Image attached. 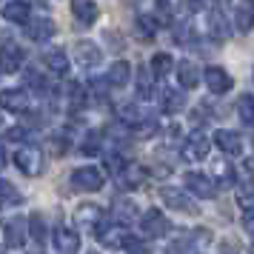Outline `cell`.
Instances as JSON below:
<instances>
[{
	"instance_id": "obj_1",
	"label": "cell",
	"mask_w": 254,
	"mask_h": 254,
	"mask_svg": "<svg viewBox=\"0 0 254 254\" xmlns=\"http://www.w3.org/2000/svg\"><path fill=\"white\" fill-rule=\"evenodd\" d=\"M208 151H211V140H208L203 131H191V134L183 140L180 154H183V160H189V163H200V160L208 157Z\"/></svg>"
},
{
	"instance_id": "obj_2",
	"label": "cell",
	"mask_w": 254,
	"mask_h": 254,
	"mask_svg": "<svg viewBox=\"0 0 254 254\" xmlns=\"http://www.w3.org/2000/svg\"><path fill=\"white\" fill-rule=\"evenodd\" d=\"M14 166L26 174V177H37L43 172V151L37 146H20V151L14 154Z\"/></svg>"
},
{
	"instance_id": "obj_3",
	"label": "cell",
	"mask_w": 254,
	"mask_h": 254,
	"mask_svg": "<svg viewBox=\"0 0 254 254\" xmlns=\"http://www.w3.org/2000/svg\"><path fill=\"white\" fill-rule=\"evenodd\" d=\"M71 186L77 191H100L103 189V172L94 166H80L71 172Z\"/></svg>"
},
{
	"instance_id": "obj_4",
	"label": "cell",
	"mask_w": 254,
	"mask_h": 254,
	"mask_svg": "<svg viewBox=\"0 0 254 254\" xmlns=\"http://www.w3.org/2000/svg\"><path fill=\"white\" fill-rule=\"evenodd\" d=\"M160 200H163V203H166L169 208H174V211L197 214V203H194V200H191L189 194H186V191L174 189V186H163V189H160Z\"/></svg>"
},
{
	"instance_id": "obj_5",
	"label": "cell",
	"mask_w": 254,
	"mask_h": 254,
	"mask_svg": "<svg viewBox=\"0 0 254 254\" xmlns=\"http://www.w3.org/2000/svg\"><path fill=\"white\" fill-rule=\"evenodd\" d=\"M186 189L191 191V194L203 197V200H214L217 197V186H214V180L211 177H206V174H197V172H189L183 177Z\"/></svg>"
},
{
	"instance_id": "obj_6",
	"label": "cell",
	"mask_w": 254,
	"mask_h": 254,
	"mask_svg": "<svg viewBox=\"0 0 254 254\" xmlns=\"http://www.w3.org/2000/svg\"><path fill=\"white\" fill-rule=\"evenodd\" d=\"M140 229H143L146 237H166V231L172 229V226H169L166 214H160L157 208H149V211L140 217Z\"/></svg>"
},
{
	"instance_id": "obj_7",
	"label": "cell",
	"mask_w": 254,
	"mask_h": 254,
	"mask_svg": "<svg viewBox=\"0 0 254 254\" xmlns=\"http://www.w3.org/2000/svg\"><path fill=\"white\" fill-rule=\"evenodd\" d=\"M23 60H26V52L17 43H3L0 46V71L3 74H14L23 66Z\"/></svg>"
},
{
	"instance_id": "obj_8",
	"label": "cell",
	"mask_w": 254,
	"mask_h": 254,
	"mask_svg": "<svg viewBox=\"0 0 254 254\" xmlns=\"http://www.w3.org/2000/svg\"><path fill=\"white\" fill-rule=\"evenodd\" d=\"M52 243H55L58 254H77L80 252V237H77V231H71L69 226H58Z\"/></svg>"
},
{
	"instance_id": "obj_9",
	"label": "cell",
	"mask_w": 254,
	"mask_h": 254,
	"mask_svg": "<svg viewBox=\"0 0 254 254\" xmlns=\"http://www.w3.org/2000/svg\"><path fill=\"white\" fill-rule=\"evenodd\" d=\"M203 80H206V89L211 94H226L231 89V77L226 69H220V66H208L206 71H203Z\"/></svg>"
},
{
	"instance_id": "obj_10",
	"label": "cell",
	"mask_w": 254,
	"mask_h": 254,
	"mask_svg": "<svg viewBox=\"0 0 254 254\" xmlns=\"http://www.w3.org/2000/svg\"><path fill=\"white\" fill-rule=\"evenodd\" d=\"M74 60H77V66L83 69H94L103 55H100V46H94L92 40H80V43H74Z\"/></svg>"
},
{
	"instance_id": "obj_11",
	"label": "cell",
	"mask_w": 254,
	"mask_h": 254,
	"mask_svg": "<svg viewBox=\"0 0 254 254\" xmlns=\"http://www.w3.org/2000/svg\"><path fill=\"white\" fill-rule=\"evenodd\" d=\"M214 146H217L220 151L231 154V157L243 154V137L237 131H229V128H217V131H214Z\"/></svg>"
},
{
	"instance_id": "obj_12",
	"label": "cell",
	"mask_w": 254,
	"mask_h": 254,
	"mask_svg": "<svg viewBox=\"0 0 254 254\" xmlns=\"http://www.w3.org/2000/svg\"><path fill=\"white\" fill-rule=\"evenodd\" d=\"M23 29L32 40L43 43V40H49V37L55 35V20H49V17H29L23 23Z\"/></svg>"
},
{
	"instance_id": "obj_13",
	"label": "cell",
	"mask_w": 254,
	"mask_h": 254,
	"mask_svg": "<svg viewBox=\"0 0 254 254\" xmlns=\"http://www.w3.org/2000/svg\"><path fill=\"white\" fill-rule=\"evenodd\" d=\"M134 220H137V203H134V200H128V197L115 200V206H112V223L128 226V223H134Z\"/></svg>"
},
{
	"instance_id": "obj_14",
	"label": "cell",
	"mask_w": 254,
	"mask_h": 254,
	"mask_svg": "<svg viewBox=\"0 0 254 254\" xmlns=\"http://www.w3.org/2000/svg\"><path fill=\"white\" fill-rule=\"evenodd\" d=\"M0 106L9 112H26L29 109V94L23 89H3L0 92Z\"/></svg>"
},
{
	"instance_id": "obj_15",
	"label": "cell",
	"mask_w": 254,
	"mask_h": 254,
	"mask_svg": "<svg viewBox=\"0 0 254 254\" xmlns=\"http://www.w3.org/2000/svg\"><path fill=\"white\" fill-rule=\"evenodd\" d=\"M77 223H80L83 229L94 231L100 223H103V208L94 206V203H86V206L77 208Z\"/></svg>"
},
{
	"instance_id": "obj_16",
	"label": "cell",
	"mask_w": 254,
	"mask_h": 254,
	"mask_svg": "<svg viewBox=\"0 0 254 254\" xmlns=\"http://www.w3.org/2000/svg\"><path fill=\"white\" fill-rule=\"evenodd\" d=\"M200 80H203V74H200V69H197L191 60H183L177 66V83L183 89H194V86H200Z\"/></svg>"
},
{
	"instance_id": "obj_17",
	"label": "cell",
	"mask_w": 254,
	"mask_h": 254,
	"mask_svg": "<svg viewBox=\"0 0 254 254\" xmlns=\"http://www.w3.org/2000/svg\"><path fill=\"white\" fill-rule=\"evenodd\" d=\"M71 14H74L80 23L92 26L100 12H97V3H94V0H71Z\"/></svg>"
},
{
	"instance_id": "obj_18",
	"label": "cell",
	"mask_w": 254,
	"mask_h": 254,
	"mask_svg": "<svg viewBox=\"0 0 254 254\" xmlns=\"http://www.w3.org/2000/svg\"><path fill=\"white\" fill-rule=\"evenodd\" d=\"M183 106H186L183 94L163 86V89H160V109L166 112V115H177V112H183Z\"/></svg>"
},
{
	"instance_id": "obj_19",
	"label": "cell",
	"mask_w": 254,
	"mask_h": 254,
	"mask_svg": "<svg viewBox=\"0 0 254 254\" xmlns=\"http://www.w3.org/2000/svg\"><path fill=\"white\" fill-rule=\"evenodd\" d=\"M26 229L29 226H23V217H14L6 223V246L9 249H20L26 240Z\"/></svg>"
},
{
	"instance_id": "obj_20",
	"label": "cell",
	"mask_w": 254,
	"mask_h": 254,
	"mask_svg": "<svg viewBox=\"0 0 254 254\" xmlns=\"http://www.w3.org/2000/svg\"><path fill=\"white\" fill-rule=\"evenodd\" d=\"M43 60H46V69L55 71V74H66L69 71V55L63 49H49L43 55Z\"/></svg>"
},
{
	"instance_id": "obj_21",
	"label": "cell",
	"mask_w": 254,
	"mask_h": 254,
	"mask_svg": "<svg viewBox=\"0 0 254 254\" xmlns=\"http://www.w3.org/2000/svg\"><path fill=\"white\" fill-rule=\"evenodd\" d=\"M26 226H29V237H32L35 243H46L49 229H46V220H43V214H40V211H35V214H29V220H26Z\"/></svg>"
},
{
	"instance_id": "obj_22",
	"label": "cell",
	"mask_w": 254,
	"mask_h": 254,
	"mask_svg": "<svg viewBox=\"0 0 254 254\" xmlns=\"http://www.w3.org/2000/svg\"><path fill=\"white\" fill-rule=\"evenodd\" d=\"M3 17H6V20H12V23H20V26H23L26 20L32 17V14H29V6H26V3H20V0H12V3H6V6H3Z\"/></svg>"
},
{
	"instance_id": "obj_23",
	"label": "cell",
	"mask_w": 254,
	"mask_h": 254,
	"mask_svg": "<svg viewBox=\"0 0 254 254\" xmlns=\"http://www.w3.org/2000/svg\"><path fill=\"white\" fill-rule=\"evenodd\" d=\"M208 29H211V35L214 37H229V17L223 14L220 6L208 12Z\"/></svg>"
},
{
	"instance_id": "obj_24",
	"label": "cell",
	"mask_w": 254,
	"mask_h": 254,
	"mask_svg": "<svg viewBox=\"0 0 254 254\" xmlns=\"http://www.w3.org/2000/svg\"><path fill=\"white\" fill-rule=\"evenodd\" d=\"M128 77H131V63H126V60L112 63V69H109V83L112 86H126Z\"/></svg>"
},
{
	"instance_id": "obj_25",
	"label": "cell",
	"mask_w": 254,
	"mask_h": 254,
	"mask_svg": "<svg viewBox=\"0 0 254 254\" xmlns=\"http://www.w3.org/2000/svg\"><path fill=\"white\" fill-rule=\"evenodd\" d=\"M234 26L240 32H252V26H254V6L252 3H243V6L234 9Z\"/></svg>"
},
{
	"instance_id": "obj_26",
	"label": "cell",
	"mask_w": 254,
	"mask_h": 254,
	"mask_svg": "<svg viewBox=\"0 0 254 254\" xmlns=\"http://www.w3.org/2000/svg\"><path fill=\"white\" fill-rule=\"evenodd\" d=\"M23 194L14 189V183L9 180H0V208H9V206H20Z\"/></svg>"
},
{
	"instance_id": "obj_27",
	"label": "cell",
	"mask_w": 254,
	"mask_h": 254,
	"mask_svg": "<svg viewBox=\"0 0 254 254\" xmlns=\"http://www.w3.org/2000/svg\"><path fill=\"white\" fill-rule=\"evenodd\" d=\"M117 174H120L123 186H128V189H137V186L143 183V177H146V172H143L140 166H134V163H126V166H123Z\"/></svg>"
},
{
	"instance_id": "obj_28",
	"label": "cell",
	"mask_w": 254,
	"mask_h": 254,
	"mask_svg": "<svg viewBox=\"0 0 254 254\" xmlns=\"http://www.w3.org/2000/svg\"><path fill=\"white\" fill-rule=\"evenodd\" d=\"M172 69H174V60H172L169 52H157V55L151 58V74H154V77H166Z\"/></svg>"
},
{
	"instance_id": "obj_29",
	"label": "cell",
	"mask_w": 254,
	"mask_h": 254,
	"mask_svg": "<svg viewBox=\"0 0 254 254\" xmlns=\"http://www.w3.org/2000/svg\"><path fill=\"white\" fill-rule=\"evenodd\" d=\"M237 117L246 126H254V97L252 94H240L237 97Z\"/></svg>"
},
{
	"instance_id": "obj_30",
	"label": "cell",
	"mask_w": 254,
	"mask_h": 254,
	"mask_svg": "<svg viewBox=\"0 0 254 254\" xmlns=\"http://www.w3.org/2000/svg\"><path fill=\"white\" fill-rule=\"evenodd\" d=\"M66 97H69V103L74 106V109H83L86 106V100H89V94H86V86L77 80H69V86H66Z\"/></svg>"
},
{
	"instance_id": "obj_31",
	"label": "cell",
	"mask_w": 254,
	"mask_h": 254,
	"mask_svg": "<svg viewBox=\"0 0 254 254\" xmlns=\"http://www.w3.org/2000/svg\"><path fill=\"white\" fill-rule=\"evenodd\" d=\"M157 128H160V123H157L154 117H140L137 123H134V137L149 140L151 134H157Z\"/></svg>"
},
{
	"instance_id": "obj_32",
	"label": "cell",
	"mask_w": 254,
	"mask_h": 254,
	"mask_svg": "<svg viewBox=\"0 0 254 254\" xmlns=\"http://www.w3.org/2000/svg\"><path fill=\"white\" fill-rule=\"evenodd\" d=\"M134 29H137V35L143 37V40H151V37H154V32H157V20H154V17H149V14H137Z\"/></svg>"
},
{
	"instance_id": "obj_33",
	"label": "cell",
	"mask_w": 254,
	"mask_h": 254,
	"mask_svg": "<svg viewBox=\"0 0 254 254\" xmlns=\"http://www.w3.org/2000/svg\"><path fill=\"white\" fill-rule=\"evenodd\" d=\"M117 117L126 123V126H134L140 120V106H137V100L134 103H120L117 106Z\"/></svg>"
},
{
	"instance_id": "obj_34",
	"label": "cell",
	"mask_w": 254,
	"mask_h": 254,
	"mask_svg": "<svg viewBox=\"0 0 254 254\" xmlns=\"http://www.w3.org/2000/svg\"><path fill=\"white\" fill-rule=\"evenodd\" d=\"M154 20L160 26L172 23V3L169 0H154Z\"/></svg>"
},
{
	"instance_id": "obj_35",
	"label": "cell",
	"mask_w": 254,
	"mask_h": 254,
	"mask_svg": "<svg viewBox=\"0 0 254 254\" xmlns=\"http://www.w3.org/2000/svg\"><path fill=\"white\" fill-rule=\"evenodd\" d=\"M137 97L140 100H149L151 97V74H149V69H137Z\"/></svg>"
},
{
	"instance_id": "obj_36",
	"label": "cell",
	"mask_w": 254,
	"mask_h": 254,
	"mask_svg": "<svg viewBox=\"0 0 254 254\" xmlns=\"http://www.w3.org/2000/svg\"><path fill=\"white\" fill-rule=\"evenodd\" d=\"M120 246H123V249H128V252H134V254H146V246H143V240H140V237H134V234H123Z\"/></svg>"
},
{
	"instance_id": "obj_37",
	"label": "cell",
	"mask_w": 254,
	"mask_h": 254,
	"mask_svg": "<svg viewBox=\"0 0 254 254\" xmlns=\"http://www.w3.org/2000/svg\"><path fill=\"white\" fill-rule=\"evenodd\" d=\"M174 40H177V43H189V40H191V23L174 26Z\"/></svg>"
},
{
	"instance_id": "obj_38",
	"label": "cell",
	"mask_w": 254,
	"mask_h": 254,
	"mask_svg": "<svg viewBox=\"0 0 254 254\" xmlns=\"http://www.w3.org/2000/svg\"><path fill=\"white\" fill-rule=\"evenodd\" d=\"M83 154H100V137L97 134H92V137H86L83 140V146H80Z\"/></svg>"
},
{
	"instance_id": "obj_39",
	"label": "cell",
	"mask_w": 254,
	"mask_h": 254,
	"mask_svg": "<svg viewBox=\"0 0 254 254\" xmlns=\"http://www.w3.org/2000/svg\"><path fill=\"white\" fill-rule=\"evenodd\" d=\"M109 86H112V83H109V77H106V80H97V77H92V83H89V89H92V94H97L100 100L106 97V92H109Z\"/></svg>"
},
{
	"instance_id": "obj_40",
	"label": "cell",
	"mask_w": 254,
	"mask_h": 254,
	"mask_svg": "<svg viewBox=\"0 0 254 254\" xmlns=\"http://www.w3.org/2000/svg\"><path fill=\"white\" fill-rule=\"evenodd\" d=\"M214 169H217V177H220V183H223V186H226V183H234V169H231V166H226V163H217Z\"/></svg>"
},
{
	"instance_id": "obj_41",
	"label": "cell",
	"mask_w": 254,
	"mask_h": 254,
	"mask_svg": "<svg viewBox=\"0 0 254 254\" xmlns=\"http://www.w3.org/2000/svg\"><path fill=\"white\" fill-rule=\"evenodd\" d=\"M106 166H109V172H112V174H117L123 166H126V163H123V157H120V154H109V157H106Z\"/></svg>"
},
{
	"instance_id": "obj_42",
	"label": "cell",
	"mask_w": 254,
	"mask_h": 254,
	"mask_svg": "<svg viewBox=\"0 0 254 254\" xmlns=\"http://www.w3.org/2000/svg\"><path fill=\"white\" fill-rule=\"evenodd\" d=\"M26 80H29V86H35L37 92H46V83H43V77H40L37 71H29V74H26Z\"/></svg>"
},
{
	"instance_id": "obj_43",
	"label": "cell",
	"mask_w": 254,
	"mask_h": 254,
	"mask_svg": "<svg viewBox=\"0 0 254 254\" xmlns=\"http://www.w3.org/2000/svg\"><path fill=\"white\" fill-rule=\"evenodd\" d=\"M243 229L249 231V234H254V208H246L243 211Z\"/></svg>"
},
{
	"instance_id": "obj_44",
	"label": "cell",
	"mask_w": 254,
	"mask_h": 254,
	"mask_svg": "<svg viewBox=\"0 0 254 254\" xmlns=\"http://www.w3.org/2000/svg\"><path fill=\"white\" fill-rule=\"evenodd\" d=\"M9 140H29V128H23V126L9 128Z\"/></svg>"
},
{
	"instance_id": "obj_45",
	"label": "cell",
	"mask_w": 254,
	"mask_h": 254,
	"mask_svg": "<svg viewBox=\"0 0 254 254\" xmlns=\"http://www.w3.org/2000/svg\"><path fill=\"white\" fill-rule=\"evenodd\" d=\"M186 3V9H189V12H203V9H206V0H183Z\"/></svg>"
},
{
	"instance_id": "obj_46",
	"label": "cell",
	"mask_w": 254,
	"mask_h": 254,
	"mask_svg": "<svg viewBox=\"0 0 254 254\" xmlns=\"http://www.w3.org/2000/svg\"><path fill=\"white\" fill-rule=\"evenodd\" d=\"M6 163H9V154H6V149H3V146H0V172L6 169Z\"/></svg>"
},
{
	"instance_id": "obj_47",
	"label": "cell",
	"mask_w": 254,
	"mask_h": 254,
	"mask_svg": "<svg viewBox=\"0 0 254 254\" xmlns=\"http://www.w3.org/2000/svg\"><path fill=\"white\" fill-rule=\"evenodd\" d=\"M231 0H217V6H229Z\"/></svg>"
},
{
	"instance_id": "obj_48",
	"label": "cell",
	"mask_w": 254,
	"mask_h": 254,
	"mask_svg": "<svg viewBox=\"0 0 254 254\" xmlns=\"http://www.w3.org/2000/svg\"><path fill=\"white\" fill-rule=\"evenodd\" d=\"M3 126H6V120H3V115H0V131H3Z\"/></svg>"
},
{
	"instance_id": "obj_49",
	"label": "cell",
	"mask_w": 254,
	"mask_h": 254,
	"mask_svg": "<svg viewBox=\"0 0 254 254\" xmlns=\"http://www.w3.org/2000/svg\"><path fill=\"white\" fill-rule=\"evenodd\" d=\"M252 237H254V234H252ZM252 254H254V240H252Z\"/></svg>"
},
{
	"instance_id": "obj_50",
	"label": "cell",
	"mask_w": 254,
	"mask_h": 254,
	"mask_svg": "<svg viewBox=\"0 0 254 254\" xmlns=\"http://www.w3.org/2000/svg\"><path fill=\"white\" fill-rule=\"evenodd\" d=\"M89 254H97V252H89Z\"/></svg>"
},
{
	"instance_id": "obj_51",
	"label": "cell",
	"mask_w": 254,
	"mask_h": 254,
	"mask_svg": "<svg viewBox=\"0 0 254 254\" xmlns=\"http://www.w3.org/2000/svg\"><path fill=\"white\" fill-rule=\"evenodd\" d=\"M0 254H3V252H0Z\"/></svg>"
}]
</instances>
